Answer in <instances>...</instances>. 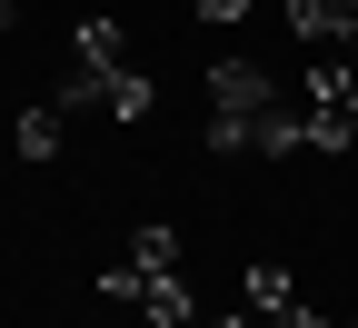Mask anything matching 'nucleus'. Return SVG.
I'll return each instance as SVG.
<instances>
[{"label":"nucleus","instance_id":"obj_1","mask_svg":"<svg viewBox=\"0 0 358 328\" xmlns=\"http://www.w3.org/2000/svg\"><path fill=\"white\" fill-rule=\"evenodd\" d=\"M209 110H279V80L259 60H219L209 70Z\"/></svg>","mask_w":358,"mask_h":328},{"label":"nucleus","instance_id":"obj_2","mask_svg":"<svg viewBox=\"0 0 358 328\" xmlns=\"http://www.w3.org/2000/svg\"><path fill=\"white\" fill-rule=\"evenodd\" d=\"M70 60L100 70V80H129V70H140V60H129V40H120V20H80V30H70Z\"/></svg>","mask_w":358,"mask_h":328},{"label":"nucleus","instance_id":"obj_3","mask_svg":"<svg viewBox=\"0 0 358 328\" xmlns=\"http://www.w3.org/2000/svg\"><path fill=\"white\" fill-rule=\"evenodd\" d=\"M289 30H299V40H329V50H338V40L358 30V0H289Z\"/></svg>","mask_w":358,"mask_h":328},{"label":"nucleus","instance_id":"obj_4","mask_svg":"<svg viewBox=\"0 0 358 328\" xmlns=\"http://www.w3.org/2000/svg\"><path fill=\"white\" fill-rule=\"evenodd\" d=\"M60 120H70L60 100H40V110H20V120H10V150H20V159H60Z\"/></svg>","mask_w":358,"mask_h":328},{"label":"nucleus","instance_id":"obj_5","mask_svg":"<svg viewBox=\"0 0 358 328\" xmlns=\"http://www.w3.org/2000/svg\"><path fill=\"white\" fill-rule=\"evenodd\" d=\"M308 150V110H259V159H299Z\"/></svg>","mask_w":358,"mask_h":328},{"label":"nucleus","instance_id":"obj_6","mask_svg":"<svg viewBox=\"0 0 358 328\" xmlns=\"http://www.w3.org/2000/svg\"><path fill=\"white\" fill-rule=\"evenodd\" d=\"M209 150H219V159L259 150V110H209Z\"/></svg>","mask_w":358,"mask_h":328},{"label":"nucleus","instance_id":"obj_7","mask_svg":"<svg viewBox=\"0 0 358 328\" xmlns=\"http://www.w3.org/2000/svg\"><path fill=\"white\" fill-rule=\"evenodd\" d=\"M249 308H268V318H279V308H299V289H289V269H249Z\"/></svg>","mask_w":358,"mask_h":328},{"label":"nucleus","instance_id":"obj_8","mask_svg":"<svg viewBox=\"0 0 358 328\" xmlns=\"http://www.w3.org/2000/svg\"><path fill=\"white\" fill-rule=\"evenodd\" d=\"M100 100H110V80L70 60V70H60V110H100Z\"/></svg>","mask_w":358,"mask_h":328},{"label":"nucleus","instance_id":"obj_9","mask_svg":"<svg viewBox=\"0 0 358 328\" xmlns=\"http://www.w3.org/2000/svg\"><path fill=\"white\" fill-rule=\"evenodd\" d=\"M110 120H150V80L140 70H129V80H110V100H100Z\"/></svg>","mask_w":358,"mask_h":328},{"label":"nucleus","instance_id":"obj_10","mask_svg":"<svg viewBox=\"0 0 358 328\" xmlns=\"http://www.w3.org/2000/svg\"><path fill=\"white\" fill-rule=\"evenodd\" d=\"M129 259H140V269H179V239H169V229H140V239H129Z\"/></svg>","mask_w":358,"mask_h":328},{"label":"nucleus","instance_id":"obj_11","mask_svg":"<svg viewBox=\"0 0 358 328\" xmlns=\"http://www.w3.org/2000/svg\"><path fill=\"white\" fill-rule=\"evenodd\" d=\"M189 10H199L209 30H229V20H249V10H259V0H189Z\"/></svg>","mask_w":358,"mask_h":328},{"label":"nucleus","instance_id":"obj_12","mask_svg":"<svg viewBox=\"0 0 358 328\" xmlns=\"http://www.w3.org/2000/svg\"><path fill=\"white\" fill-rule=\"evenodd\" d=\"M199 328H249V318H199Z\"/></svg>","mask_w":358,"mask_h":328},{"label":"nucleus","instance_id":"obj_13","mask_svg":"<svg viewBox=\"0 0 358 328\" xmlns=\"http://www.w3.org/2000/svg\"><path fill=\"white\" fill-rule=\"evenodd\" d=\"M10 20H20V10H10V0H0V30H10Z\"/></svg>","mask_w":358,"mask_h":328},{"label":"nucleus","instance_id":"obj_14","mask_svg":"<svg viewBox=\"0 0 358 328\" xmlns=\"http://www.w3.org/2000/svg\"><path fill=\"white\" fill-rule=\"evenodd\" d=\"M100 328H120V318H100Z\"/></svg>","mask_w":358,"mask_h":328}]
</instances>
